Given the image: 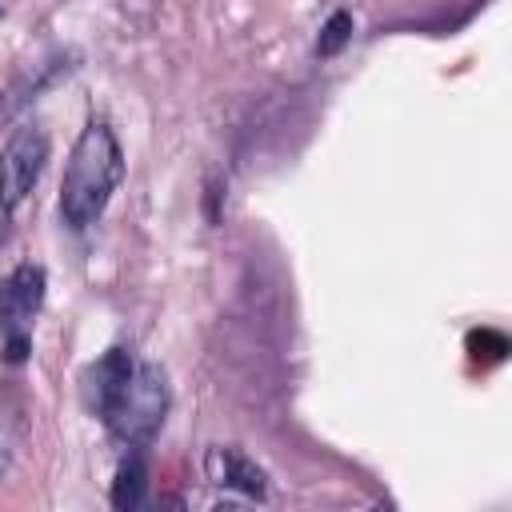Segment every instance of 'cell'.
Listing matches in <instances>:
<instances>
[{
	"instance_id": "cell-8",
	"label": "cell",
	"mask_w": 512,
	"mask_h": 512,
	"mask_svg": "<svg viewBox=\"0 0 512 512\" xmlns=\"http://www.w3.org/2000/svg\"><path fill=\"white\" fill-rule=\"evenodd\" d=\"M464 348H468V356H472L476 364H500V360L512 352L508 336L496 332V328H472V332L464 336Z\"/></svg>"
},
{
	"instance_id": "cell-9",
	"label": "cell",
	"mask_w": 512,
	"mask_h": 512,
	"mask_svg": "<svg viewBox=\"0 0 512 512\" xmlns=\"http://www.w3.org/2000/svg\"><path fill=\"white\" fill-rule=\"evenodd\" d=\"M352 40V12H332L320 28V40H316V56H336L344 44Z\"/></svg>"
},
{
	"instance_id": "cell-6",
	"label": "cell",
	"mask_w": 512,
	"mask_h": 512,
	"mask_svg": "<svg viewBox=\"0 0 512 512\" xmlns=\"http://www.w3.org/2000/svg\"><path fill=\"white\" fill-rule=\"evenodd\" d=\"M204 472H208V480L216 484V488H236V492H244V496H264L268 492V476L240 452V448H208V456H204Z\"/></svg>"
},
{
	"instance_id": "cell-2",
	"label": "cell",
	"mask_w": 512,
	"mask_h": 512,
	"mask_svg": "<svg viewBox=\"0 0 512 512\" xmlns=\"http://www.w3.org/2000/svg\"><path fill=\"white\" fill-rule=\"evenodd\" d=\"M164 412H168V376L160 364H136L124 392L116 396V404L108 408V428L116 440L132 444V448H144L160 424H164Z\"/></svg>"
},
{
	"instance_id": "cell-7",
	"label": "cell",
	"mask_w": 512,
	"mask_h": 512,
	"mask_svg": "<svg viewBox=\"0 0 512 512\" xmlns=\"http://www.w3.org/2000/svg\"><path fill=\"white\" fill-rule=\"evenodd\" d=\"M144 488H148V468H144L140 456H128V460L116 468L112 504H116V508H136V504H144Z\"/></svg>"
},
{
	"instance_id": "cell-1",
	"label": "cell",
	"mask_w": 512,
	"mask_h": 512,
	"mask_svg": "<svg viewBox=\"0 0 512 512\" xmlns=\"http://www.w3.org/2000/svg\"><path fill=\"white\" fill-rule=\"evenodd\" d=\"M120 176H124V152H120L112 128L92 120L76 136L72 156L64 164V180H60V216H64V224L68 228L96 224V216L108 208Z\"/></svg>"
},
{
	"instance_id": "cell-5",
	"label": "cell",
	"mask_w": 512,
	"mask_h": 512,
	"mask_svg": "<svg viewBox=\"0 0 512 512\" xmlns=\"http://www.w3.org/2000/svg\"><path fill=\"white\" fill-rule=\"evenodd\" d=\"M132 368H136V360H132L128 348H108V352L84 372V404H88L96 416H108V408H112L116 396L124 392Z\"/></svg>"
},
{
	"instance_id": "cell-3",
	"label": "cell",
	"mask_w": 512,
	"mask_h": 512,
	"mask_svg": "<svg viewBox=\"0 0 512 512\" xmlns=\"http://www.w3.org/2000/svg\"><path fill=\"white\" fill-rule=\"evenodd\" d=\"M48 160V132L44 128H16L0 152V212H16L20 200L36 188Z\"/></svg>"
},
{
	"instance_id": "cell-4",
	"label": "cell",
	"mask_w": 512,
	"mask_h": 512,
	"mask_svg": "<svg viewBox=\"0 0 512 512\" xmlns=\"http://www.w3.org/2000/svg\"><path fill=\"white\" fill-rule=\"evenodd\" d=\"M40 304H44V268L24 260L0 284V332H4V340L28 336Z\"/></svg>"
}]
</instances>
